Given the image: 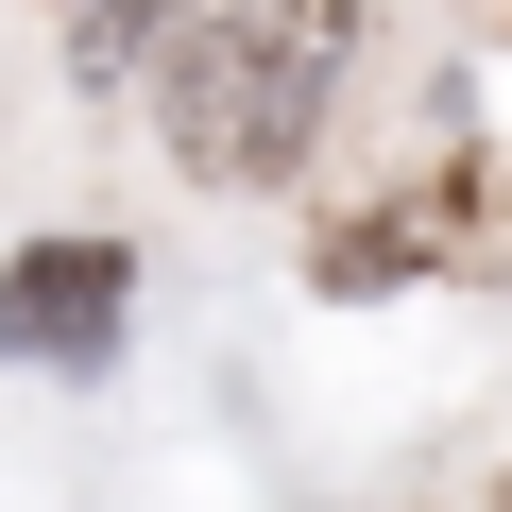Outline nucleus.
Returning <instances> with one entry per match:
<instances>
[{
    "instance_id": "f257e3e1",
    "label": "nucleus",
    "mask_w": 512,
    "mask_h": 512,
    "mask_svg": "<svg viewBox=\"0 0 512 512\" xmlns=\"http://www.w3.org/2000/svg\"><path fill=\"white\" fill-rule=\"evenodd\" d=\"M342 35L359 0H154V120L205 188H256L291 171L325 86H342Z\"/></svg>"
},
{
    "instance_id": "f03ea898",
    "label": "nucleus",
    "mask_w": 512,
    "mask_h": 512,
    "mask_svg": "<svg viewBox=\"0 0 512 512\" xmlns=\"http://www.w3.org/2000/svg\"><path fill=\"white\" fill-rule=\"evenodd\" d=\"M120 239H35L18 274H0V359H103L120 342Z\"/></svg>"
}]
</instances>
